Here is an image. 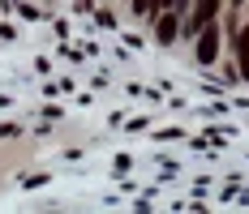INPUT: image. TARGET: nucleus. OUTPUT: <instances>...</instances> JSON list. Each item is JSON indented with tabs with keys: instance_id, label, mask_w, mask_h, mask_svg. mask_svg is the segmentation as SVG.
I'll use <instances>...</instances> for the list:
<instances>
[{
	"instance_id": "obj_1",
	"label": "nucleus",
	"mask_w": 249,
	"mask_h": 214,
	"mask_svg": "<svg viewBox=\"0 0 249 214\" xmlns=\"http://www.w3.org/2000/svg\"><path fill=\"white\" fill-rule=\"evenodd\" d=\"M219 17V0H194V9H189V22H185V34H198L206 22H215Z\"/></svg>"
},
{
	"instance_id": "obj_2",
	"label": "nucleus",
	"mask_w": 249,
	"mask_h": 214,
	"mask_svg": "<svg viewBox=\"0 0 249 214\" xmlns=\"http://www.w3.org/2000/svg\"><path fill=\"white\" fill-rule=\"evenodd\" d=\"M194 51H198L202 65H211V60L219 56V26H215V22H206V26L198 30V43H194Z\"/></svg>"
},
{
	"instance_id": "obj_3",
	"label": "nucleus",
	"mask_w": 249,
	"mask_h": 214,
	"mask_svg": "<svg viewBox=\"0 0 249 214\" xmlns=\"http://www.w3.org/2000/svg\"><path fill=\"white\" fill-rule=\"evenodd\" d=\"M176 17H180V9H168V13H159V26H155V39H159L163 48L172 43V39H176V30H180V22H176Z\"/></svg>"
},
{
	"instance_id": "obj_4",
	"label": "nucleus",
	"mask_w": 249,
	"mask_h": 214,
	"mask_svg": "<svg viewBox=\"0 0 249 214\" xmlns=\"http://www.w3.org/2000/svg\"><path fill=\"white\" fill-rule=\"evenodd\" d=\"M232 48H236V69H241V77L249 82V26H241V30L232 34Z\"/></svg>"
},
{
	"instance_id": "obj_5",
	"label": "nucleus",
	"mask_w": 249,
	"mask_h": 214,
	"mask_svg": "<svg viewBox=\"0 0 249 214\" xmlns=\"http://www.w3.org/2000/svg\"><path fill=\"white\" fill-rule=\"evenodd\" d=\"M172 4H176V9H185V4H189V0H172Z\"/></svg>"
},
{
	"instance_id": "obj_6",
	"label": "nucleus",
	"mask_w": 249,
	"mask_h": 214,
	"mask_svg": "<svg viewBox=\"0 0 249 214\" xmlns=\"http://www.w3.org/2000/svg\"><path fill=\"white\" fill-rule=\"evenodd\" d=\"M241 4H245V0H232V9H241Z\"/></svg>"
}]
</instances>
